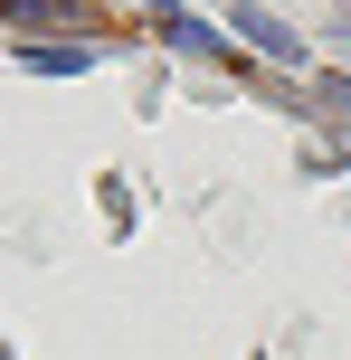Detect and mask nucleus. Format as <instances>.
Here are the masks:
<instances>
[]
</instances>
